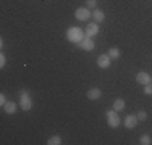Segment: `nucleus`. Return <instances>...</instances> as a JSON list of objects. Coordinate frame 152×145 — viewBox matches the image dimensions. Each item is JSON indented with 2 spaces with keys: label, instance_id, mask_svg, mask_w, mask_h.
Wrapping results in <instances>:
<instances>
[{
  "label": "nucleus",
  "instance_id": "16",
  "mask_svg": "<svg viewBox=\"0 0 152 145\" xmlns=\"http://www.w3.org/2000/svg\"><path fill=\"white\" fill-rule=\"evenodd\" d=\"M139 144L141 145H149V144H152V137L149 136V134H142V136L139 137Z\"/></svg>",
  "mask_w": 152,
  "mask_h": 145
},
{
  "label": "nucleus",
  "instance_id": "19",
  "mask_svg": "<svg viewBox=\"0 0 152 145\" xmlns=\"http://www.w3.org/2000/svg\"><path fill=\"white\" fill-rule=\"evenodd\" d=\"M144 94H146V95H152V82L144 86Z\"/></svg>",
  "mask_w": 152,
  "mask_h": 145
},
{
  "label": "nucleus",
  "instance_id": "5",
  "mask_svg": "<svg viewBox=\"0 0 152 145\" xmlns=\"http://www.w3.org/2000/svg\"><path fill=\"white\" fill-rule=\"evenodd\" d=\"M78 47L81 50H84V52H91V50H94V47H96V42H94L92 37H88V36H86V37L78 44Z\"/></svg>",
  "mask_w": 152,
  "mask_h": 145
},
{
  "label": "nucleus",
  "instance_id": "6",
  "mask_svg": "<svg viewBox=\"0 0 152 145\" xmlns=\"http://www.w3.org/2000/svg\"><path fill=\"white\" fill-rule=\"evenodd\" d=\"M136 81H137V84H141V86L151 84V82H152V76L149 74V72H146V71H139L136 74Z\"/></svg>",
  "mask_w": 152,
  "mask_h": 145
},
{
  "label": "nucleus",
  "instance_id": "15",
  "mask_svg": "<svg viewBox=\"0 0 152 145\" xmlns=\"http://www.w3.org/2000/svg\"><path fill=\"white\" fill-rule=\"evenodd\" d=\"M61 144V136H52L47 140V145H60Z\"/></svg>",
  "mask_w": 152,
  "mask_h": 145
},
{
  "label": "nucleus",
  "instance_id": "14",
  "mask_svg": "<svg viewBox=\"0 0 152 145\" xmlns=\"http://www.w3.org/2000/svg\"><path fill=\"white\" fill-rule=\"evenodd\" d=\"M108 57L112 58V60H118V58H120V50L117 49V47H112V49H108V53H107Z\"/></svg>",
  "mask_w": 152,
  "mask_h": 145
},
{
  "label": "nucleus",
  "instance_id": "11",
  "mask_svg": "<svg viewBox=\"0 0 152 145\" xmlns=\"http://www.w3.org/2000/svg\"><path fill=\"white\" fill-rule=\"evenodd\" d=\"M2 108H3V111H5L7 115H15L16 110H18V107H16L15 102H7V103L3 105Z\"/></svg>",
  "mask_w": 152,
  "mask_h": 145
},
{
  "label": "nucleus",
  "instance_id": "8",
  "mask_svg": "<svg viewBox=\"0 0 152 145\" xmlns=\"http://www.w3.org/2000/svg\"><path fill=\"white\" fill-rule=\"evenodd\" d=\"M99 34V23H89L88 28H86V36L88 37H96V36Z\"/></svg>",
  "mask_w": 152,
  "mask_h": 145
},
{
  "label": "nucleus",
  "instance_id": "17",
  "mask_svg": "<svg viewBox=\"0 0 152 145\" xmlns=\"http://www.w3.org/2000/svg\"><path fill=\"white\" fill-rule=\"evenodd\" d=\"M86 7L89 10H96L97 8V0H86Z\"/></svg>",
  "mask_w": 152,
  "mask_h": 145
},
{
  "label": "nucleus",
  "instance_id": "18",
  "mask_svg": "<svg viewBox=\"0 0 152 145\" xmlns=\"http://www.w3.org/2000/svg\"><path fill=\"white\" fill-rule=\"evenodd\" d=\"M136 116H137V119H139V121H146V119H147V113L144 110H141Z\"/></svg>",
  "mask_w": 152,
  "mask_h": 145
},
{
  "label": "nucleus",
  "instance_id": "4",
  "mask_svg": "<svg viewBox=\"0 0 152 145\" xmlns=\"http://www.w3.org/2000/svg\"><path fill=\"white\" fill-rule=\"evenodd\" d=\"M91 16H92V13H91V10H89L88 7L76 8V12H75V18H76L78 21H88Z\"/></svg>",
  "mask_w": 152,
  "mask_h": 145
},
{
  "label": "nucleus",
  "instance_id": "1",
  "mask_svg": "<svg viewBox=\"0 0 152 145\" xmlns=\"http://www.w3.org/2000/svg\"><path fill=\"white\" fill-rule=\"evenodd\" d=\"M84 37H86V32L83 31L81 28L71 26V28L66 29V39H68V41H70L71 44H76V45H78V44L81 42Z\"/></svg>",
  "mask_w": 152,
  "mask_h": 145
},
{
  "label": "nucleus",
  "instance_id": "3",
  "mask_svg": "<svg viewBox=\"0 0 152 145\" xmlns=\"http://www.w3.org/2000/svg\"><path fill=\"white\" fill-rule=\"evenodd\" d=\"M105 115H107V124L110 126L112 129H117L118 126L121 124V119H120V116H118V111H115L113 108L108 110Z\"/></svg>",
  "mask_w": 152,
  "mask_h": 145
},
{
  "label": "nucleus",
  "instance_id": "20",
  "mask_svg": "<svg viewBox=\"0 0 152 145\" xmlns=\"http://www.w3.org/2000/svg\"><path fill=\"white\" fill-rule=\"evenodd\" d=\"M7 63V58H5V53H0V68H3Z\"/></svg>",
  "mask_w": 152,
  "mask_h": 145
},
{
  "label": "nucleus",
  "instance_id": "7",
  "mask_svg": "<svg viewBox=\"0 0 152 145\" xmlns=\"http://www.w3.org/2000/svg\"><path fill=\"white\" fill-rule=\"evenodd\" d=\"M112 65V58L107 55H99V58H97V66L100 68V70H107L108 66Z\"/></svg>",
  "mask_w": 152,
  "mask_h": 145
},
{
  "label": "nucleus",
  "instance_id": "9",
  "mask_svg": "<svg viewBox=\"0 0 152 145\" xmlns=\"http://www.w3.org/2000/svg\"><path fill=\"white\" fill-rule=\"evenodd\" d=\"M137 121H139V119H137L136 115H128L125 118V128L126 129H134L136 124H137Z\"/></svg>",
  "mask_w": 152,
  "mask_h": 145
},
{
  "label": "nucleus",
  "instance_id": "12",
  "mask_svg": "<svg viewBox=\"0 0 152 145\" xmlns=\"http://www.w3.org/2000/svg\"><path fill=\"white\" fill-rule=\"evenodd\" d=\"M92 18H94V21H96V23H102V21L105 20V13H104L102 10L96 8V10H94V13H92Z\"/></svg>",
  "mask_w": 152,
  "mask_h": 145
},
{
  "label": "nucleus",
  "instance_id": "13",
  "mask_svg": "<svg viewBox=\"0 0 152 145\" xmlns=\"http://www.w3.org/2000/svg\"><path fill=\"white\" fill-rule=\"evenodd\" d=\"M125 107H126V102L123 99H115L113 100V110L115 111H123Z\"/></svg>",
  "mask_w": 152,
  "mask_h": 145
},
{
  "label": "nucleus",
  "instance_id": "10",
  "mask_svg": "<svg viewBox=\"0 0 152 145\" xmlns=\"http://www.w3.org/2000/svg\"><path fill=\"white\" fill-rule=\"evenodd\" d=\"M88 99L89 100H99L100 97H102V90L99 89V87H92V89H89L88 90Z\"/></svg>",
  "mask_w": 152,
  "mask_h": 145
},
{
  "label": "nucleus",
  "instance_id": "2",
  "mask_svg": "<svg viewBox=\"0 0 152 145\" xmlns=\"http://www.w3.org/2000/svg\"><path fill=\"white\" fill-rule=\"evenodd\" d=\"M20 107L23 111H29L32 108V99L29 95V92L28 90H21L20 94Z\"/></svg>",
  "mask_w": 152,
  "mask_h": 145
},
{
  "label": "nucleus",
  "instance_id": "21",
  "mask_svg": "<svg viewBox=\"0 0 152 145\" xmlns=\"http://www.w3.org/2000/svg\"><path fill=\"white\" fill-rule=\"evenodd\" d=\"M7 102H8V100H7V97H5V94H2V95H0V105H2V107H3V105H5V103H7Z\"/></svg>",
  "mask_w": 152,
  "mask_h": 145
}]
</instances>
